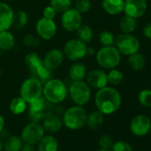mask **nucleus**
<instances>
[{"mask_svg":"<svg viewBox=\"0 0 151 151\" xmlns=\"http://www.w3.org/2000/svg\"><path fill=\"white\" fill-rule=\"evenodd\" d=\"M122 99L119 92L115 88L105 86L98 90L95 94V105L97 110L103 115H110L116 112L121 106Z\"/></svg>","mask_w":151,"mask_h":151,"instance_id":"f257e3e1","label":"nucleus"},{"mask_svg":"<svg viewBox=\"0 0 151 151\" xmlns=\"http://www.w3.org/2000/svg\"><path fill=\"white\" fill-rule=\"evenodd\" d=\"M36 31L41 39L51 40L57 33V25L53 20L42 17L37 22Z\"/></svg>","mask_w":151,"mask_h":151,"instance_id":"ddd939ff","label":"nucleus"},{"mask_svg":"<svg viewBox=\"0 0 151 151\" xmlns=\"http://www.w3.org/2000/svg\"><path fill=\"white\" fill-rule=\"evenodd\" d=\"M0 51H1V50H0Z\"/></svg>","mask_w":151,"mask_h":151,"instance_id":"09e8293b","label":"nucleus"},{"mask_svg":"<svg viewBox=\"0 0 151 151\" xmlns=\"http://www.w3.org/2000/svg\"><path fill=\"white\" fill-rule=\"evenodd\" d=\"M87 75V68L86 66L80 62L75 61L68 69V78L72 81H82L85 80Z\"/></svg>","mask_w":151,"mask_h":151,"instance_id":"aec40b11","label":"nucleus"},{"mask_svg":"<svg viewBox=\"0 0 151 151\" xmlns=\"http://www.w3.org/2000/svg\"><path fill=\"white\" fill-rule=\"evenodd\" d=\"M97 151H110L109 149H103V148H101V149H99V150H97Z\"/></svg>","mask_w":151,"mask_h":151,"instance_id":"a18cd8bd","label":"nucleus"},{"mask_svg":"<svg viewBox=\"0 0 151 151\" xmlns=\"http://www.w3.org/2000/svg\"><path fill=\"white\" fill-rule=\"evenodd\" d=\"M113 143H114L113 139L109 135H102L99 139V145H100L101 148H103V149L110 150Z\"/></svg>","mask_w":151,"mask_h":151,"instance_id":"4c0bfd02","label":"nucleus"},{"mask_svg":"<svg viewBox=\"0 0 151 151\" xmlns=\"http://www.w3.org/2000/svg\"><path fill=\"white\" fill-rule=\"evenodd\" d=\"M27 107H28V102L20 96V97H15L11 101L9 109L14 115H21L25 112Z\"/></svg>","mask_w":151,"mask_h":151,"instance_id":"393cba45","label":"nucleus"},{"mask_svg":"<svg viewBox=\"0 0 151 151\" xmlns=\"http://www.w3.org/2000/svg\"><path fill=\"white\" fill-rule=\"evenodd\" d=\"M149 132H150V134H151V124H150V128H149Z\"/></svg>","mask_w":151,"mask_h":151,"instance_id":"49530a36","label":"nucleus"},{"mask_svg":"<svg viewBox=\"0 0 151 151\" xmlns=\"http://www.w3.org/2000/svg\"><path fill=\"white\" fill-rule=\"evenodd\" d=\"M147 11L146 0H124V12L135 19L141 17Z\"/></svg>","mask_w":151,"mask_h":151,"instance_id":"dca6fc26","label":"nucleus"},{"mask_svg":"<svg viewBox=\"0 0 151 151\" xmlns=\"http://www.w3.org/2000/svg\"><path fill=\"white\" fill-rule=\"evenodd\" d=\"M97 63L105 69L115 68L121 60V53L116 46H102L96 52Z\"/></svg>","mask_w":151,"mask_h":151,"instance_id":"423d86ee","label":"nucleus"},{"mask_svg":"<svg viewBox=\"0 0 151 151\" xmlns=\"http://www.w3.org/2000/svg\"><path fill=\"white\" fill-rule=\"evenodd\" d=\"M60 22L62 28L68 32L77 31V29L83 24L82 14H80L75 8L71 7L62 13Z\"/></svg>","mask_w":151,"mask_h":151,"instance_id":"9b49d317","label":"nucleus"},{"mask_svg":"<svg viewBox=\"0 0 151 151\" xmlns=\"http://www.w3.org/2000/svg\"><path fill=\"white\" fill-rule=\"evenodd\" d=\"M64 58L65 56H64L62 50L58 49V48H53V49L49 50L45 53L43 59V61L46 68L52 71V70L58 68L63 63Z\"/></svg>","mask_w":151,"mask_h":151,"instance_id":"f3484780","label":"nucleus"},{"mask_svg":"<svg viewBox=\"0 0 151 151\" xmlns=\"http://www.w3.org/2000/svg\"><path fill=\"white\" fill-rule=\"evenodd\" d=\"M3 148H4V142L2 141L1 138H0V151H2Z\"/></svg>","mask_w":151,"mask_h":151,"instance_id":"c03bdc74","label":"nucleus"},{"mask_svg":"<svg viewBox=\"0 0 151 151\" xmlns=\"http://www.w3.org/2000/svg\"><path fill=\"white\" fill-rule=\"evenodd\" d=\"M20 96L29 104L37 101L43 96V83L36 78H27L21 86Z\"/></svg>","mask_w":151,"mask_h":151,"instance_id":"0eeeda50","label":"nucleus"},{"mask_svg":"<svg viewBox=\"0 0 151 151\" xmlns=\"http://www.w3.org/2000/svg\"><path fill=\"white\" fill-rule=\"evenodd\" d=\"M104 122V115L99 110H95L87 115L86 124L92 130L99 129Z\"/></svg>","mask_w":151,"mask_h":151,"instance_id":"b1692460","label":"nucleus"},{"mask_svg":"<svg viewBox=\"0 0 151 151\" xmlns=\"http://www.w3.org/2000/svg\"><path fill=\"white\" fill-rule=\"evenodd\" d=\"M68 93L73 102L78 106H85L87 104L92 96L91 87L84 80L72 81L68 89Z\"/></svg>","mask_w":151,"mask_h":151,"instance_id":"39448f33","label":"nucleus"},{"mask_svg":"<svg viewBox=\"0 0 151 151\" xmlns=\"http://www.w3.org/2000/svg\"><path fill=\"white\" fill-rule=\"evenodd\" d=\"M29 21V15L25 11H19L16 14H14V22L13 26L15 29L19 30L24 28Z\"/></svg>","mask_w":151,"mask_h":151,"instance_id":"c756f323","label":"nucleus"},{"mask_svg":"<svg viewBox=\"0 0 151 151\" xmlns=\"http://www.w3.org/2000/svg\"><path fill=\"white\" fill-rule=\"evenodd\" d=\"M151 121L145 115H137L132 118L130 124V130L135 136H145L149 132Z\"/></svg>","mask_w":151,"mask_h":151,"instance_id":"2eb2a0df","label":"nucleus"},{"mask_svg":"<svg viewBox=\"0 0 151 151\" xmlns=\"http://www.w3.org/2000/svg\"><path fill=\"white\" fill-rule=\"evenodd\" d=\"M87 45L78 38H73L66 42L63 47L64 56L72 61H79L86 56Z\"/></svg>","mask_w":151,"mask_h":151,"instance_id":"6e6552de","label":"nucleus"},{"mask_svg":"<svg viewBox=\"0 0 151 151\" xmlns=\"http://www.w3.org/2000/svg\"><path fill=\"white\" fill-rule=\"evenodd\" d=\"M143 35L146 38L151 40V23H147L143 27Z\"/></svg>","mask_w":151,"mask_h":151,"instance_id":"ea45409f","label":"nucleus"},{"mask_svg":"<svg viewBox=\"0 0 151 151\" xmlns=\"http://www.w3.org/2000/svg\"><path fill=\"white\" fill-rule=\"evenodd\" d=\"M95 53V50L93 47H88L87 46V51H86V55H93Z\"/></svg>","mask_w":151,"mask_h":151,"instance_id":"37998d69","label":"nucleus"},{"mask_svg":"<svg viewBox=\"0 0 151 151\" xmlns=\"http://www.w3.org/2000/svg\"><path fill=\"white\" fill-rule=\"evenodd\" d=\"M76 32H77L78 38L86 44L91 43L93 38V30L87 24H82Z\"/></svg>","mask_w":151,"mask_h":151,"instance_id":"bb28decb","label":"nucleus"},{"mask_svg":"<svg viewBox=\"0 0 151 151\" xmlns=\"http://www.w3.org/2000/svg\"><path fill=\"white\" fill-rule=\"evenodd\" d=\"M68 95V88L65 83L57 78L49 79L44 84L43 96L52 104L62 102Z\"/></svg>","mask_w":151,"mask_h":151,"instance_id":"f03ea898","label":"nucleus"},{"mask_svg":"<svg viewBox=\"0 0 151 151\" xmlns=\"http://www.w3.org/2000/svg\"><path fill=\"white\" fill-rule=\"evenodd\" d=\"M128 63L130 67L134 70H141L145 68L146 60L144 56L141 53H139L138 52L129 55L128 58Z\"/></svg>","mask_w":151,"mask_h":151,"instance_id":"c85d7f7f","label":"nucleus"},{"mask_svg":"<svg viewBox=\"0 0 151 151\" xmlns=\"http://www.w3.org/2000/svg\"><path fill=\"white\" fill-rule=\"evenodd\" d=\"M110 151H132V148L128 142L120 140L113 143Z\"/></svg>","mask_w":151,"mask_h":151,"instance_id":"e433bc0d","label":"nucleus"},{"mask_svg":"<svg viewBox=\"0 0 151 151\" xmlns=\"http://www.w3.org/2000/svg\"><path fill=\"white\" fill-rule=\"evenodd\" d=\"M23 140L19 136H10L4 142V148L6 151H20L23 146Z\"/></svg>","mask_w":151,"mask_h":151,"instance_id":"cd10ccee","label":"nucleus"},{"mask_svg":"<svg viewBox=\"0 0 151 151\" xmlns=\"http://www.w3.org/2000/svg\"><path fill=\"white\" fill-rule=\"evenodd\" d=\"M87 115L84 106L76 105L70 107L63 115V124L70 130H79L86 125Z\"/></svg>","mask_w":151,"mask_h":151,"instance_id":"7ed1b4c3","label":"nucleus"},{"mask_svg":"<svg viewBox=\"0 0 151 151\" xmlns=\"http://www.w3.org/2000/svg\"><path fill=\"white\" fill-rule=\"evenodd\" d=\"M45 131L42 125L38 123H29L28 124L22 132V139L24 143L36 145L44 137Z\"/></svg>","mask_w":151,"mask_h":151,"instance_id":"f8f14e48","label":"nucleus"},{"mask_svg":"<svg viewBox=\"0 0 151 151\" xmlns=\"http://www.w3.org/2000/svg\"><path fill=\"white\" fill-rule=\"evenodd\" d=\"M108 75V83L112 86H118L124 80V74L116 68L110 69Z\"/></svg>","mask_w":151,"mask_h":151,"instance_id":"2f4dec72","label":"nucleus"},{"mask_svg":"<svg viewBox=\"0 0 151 151\" xmlns=\"http://www.w3.org/2000/svg\"><path fill=\"white\" fill-rule=\"evenodd\" d=\"M4 126H5V119L2 115H0V133L3 131Z\"/></svg>","mask_w":151,"mask_h":151,"instance_id":"79ce46f5","label":"nucleus"},{"mask_svg":"<svg viewBox=\"0 0 151 151\" xmlns=\"http://www.w3.org/2000/svg\"><path fill=\"white\" fill-rule=\"evenodd\" d=\"M56 14H57V12L51 6H47L43 10V17L44 18H46V19H52V20H53L55 18V16H56Z\"/></svg>","mask_w":151,"mask_h":151,"instance_id":"58836bf2","label":"nucleus"},{"mask_svg":"<svg viewBox=\"0 0 151 151\" xmlns=\"http://www.w3.org/2000/svg\"><path fill=\"white\" fill-rule=\"evenodd\" d=\"M25 63L34 75L33 78L39 79L43 85L51 78V71L46 68L43 59L37 52H29L25 57Z\"/></svg>","mask_w":151,"mask_h":151,"instance_id":"20e7f679","label":"nucleus"},{"mask_svg":"<svg viewBox=\"0 0 151 151\" xmlns=\"http://www.w3.org/2000/svg\"><path fill=\"white\" fill-rule=\"evenodd\" d=\"M58 140L51 134L44 135L37 143V151H58Z\"/></svg>","mask_w":151,"mask_h":151,"instance_id":"4be33fe9","label":"nucleus"},{"mask_svg":"<svg viewBox=\"0 0 151 151\" xmlns=\"http://www.w3.org/2000/svg\"><path fill=\"white\" fill-rule=\"evenodd\" d=\"M50 6L57 13H63L72 7L71 0H50Z\"/></svg>","mask_w":151,"mask_h":151,"instance_id":"7c9ffc66","label":"nucleus"},{"mask_svg":"<svg viewBox=\"0 0 151 151\" xmlns=\"http://www.w3.org/2000/svg\"><path fill=\"white\" fill-rule=\"evenodd\" d=\"M86 83L91 88L101 89L107 86L108 83V75L103 69L95 68L87 72L86 75Z\"/></svg>","mask_w":151,"mask_h":151,"instance_id":"4468645a","label":"nucleus"},{"mask_svg":"<svg viewBox=\"0 0 151 151\" xmlns=\"http://www.w3.org/2000/svg\"><path fill=\"white\" fill-rule=\"evenodd\" d=\"M6 1H12V0H6Z\"/></svg>","mask_w":151,"mask_h":151,"instance_id":"de8ad7c7","label":"nucleus"},{"mask_svg":"<svg viewBox=\"0 0 151 151\" xmlns=\"http://www.w3.org/2000/svg\"><path fill=\"white\" fill-rule=\"evenodd\" d=\"M138 100L139 103L147 108H151V90L145 89L139 92Z\"/></svg>","mask_w":151,"mask_h":151,"instance_id":"72a5a7b5","label":"nucleus"},{"mask_svg":"<svg viewBox=\"0 0 151 151\" xmlns=\"http://www.w3.org/2000/svg\"><path fill=\"white\" fill-rule=\"evenodd\" d=\"M136 19L129 15H124L122 17L119 22V29L123 33L131 34L136 29Z\"/></svg>","mask_w":151,"mask_h":151,"instance_id":"a878e982","label":"nucleus"},{"mask_svg":"<svg viewBox=\"0 0 151 151\" xmlns=\"http://www.w3.org/2000/svg\"><path fill=\"white\" fill-rule=\"evenodd\" d=\"M99 42L101 46H112L115 45L114 34L109 30H103L99 34Z\"/></svg>","mask_w":151,"mask_h":151,"instance_id":"473e14b6","label":"nucleus"},{"mask_svg":"<svg viewBox=\"0 0 151 151\" xmlns=\"http://www.w3.org/2000/svg\"><path fill=\"white\" fill-rule=\"evenodd\" d=\"M63 125V121L62 119L54 114H49L45 117H44L43 121V128L45 132H48L50 134L55 133L58 131L60 130V128Z\"/></svg>","mask_w":151,"mask_h":151,"instance_id":"6ab92c4d","label":"nucleus"},{"mask_svg":"<svg viewBox=\"0 0 151 151\" xmlns=\"http://www.w3.org/2000/svg\"><path fill=\"white\" fill-rule=\"evenodd\" d=\"M14 12L11 6L4 2H0V31L8 30L13 26Z\"/></svg>","mask_w":151,"mask_h":151,"instance_id":"a211bd4d","label":"nucleus"},{"mask_svg":"<svg viewBox=\"0 0 151 151\" xmlns=\"http://www.w3.org/2000/svg\"><path fill=\"white\" fill-rule=\"evenodd\" d=\"M52 103L47 101L44 96L29 103V117L33 123H38L42 118L52 113Z\"/></svg>","mask_w":151,"mask_h":151,"instance_id":"9d476101","label":"nucleus"},{"mask_svg":"<svg viewBox=\"0 0 151 151\" xmlns=\"http://www.w3.org/2000/svg\"><path fill=\"white\" fill-rule=\"evenodd\" d=\"M15 45V38L9 30L0 31V50L10 51Z\"/></svg>","mask_w":151,"mask_h":151,"instance_id":"5701e85b","label":"nucleus"},{"mask_svg":"<svg viewBox=\"0 0 151 151\" xmlns=\"http://www.w3.org/2000/svg\"><path fill=\"white\" fill-rule=\"evenodd\" d=\"M23 45L30 47V48H35L40 45L41 41H40V37L37 36H35L33 34H27L24 38H23Z\"/></svg>","mask_w":151,"mask_h":151,"instance_id":"f704fd0d","label":"nucleus"},{"mask_svg":"<svg viewBox=\"0 0 151 151\" xmlns=\"http://www.w3.org/2000/svg\"><path fill=\"white\" fill-rule=\"evenodd\" d=\"M116 48L124 55H131L137 52L139 49V42L131 34L122 33L115 38Z\"/></svg>","mask_w":151,"mask_h":151,"instance_id":"1a4fd4ad","label":"nucleus"},{"mask_svg":"<svg viewBox=\"0 0 151 151\" xmlns=\"http://www.w3.org/2000/svg\"><path fill=\"white\" fill-rule=\"evenodd\" d=\"M92 7L91 0H77L75 3V9L78 10L80 14H86Z\"/></svg>","mask_w":151,"mask_h":151,"instance_id":"c9c22d12","label":"nucleus"},{"mask_svg":"<svg viewBox=\"0 0 151 151\" xmlns=\"http://www.w3.org/2000/svg\"><path fill=\"white\" fill-rule=\"evenodd\" d=\"M103 10L110 15H117L124 12V0H102Z\"/></svg>","mask_w":151,"mask_h":151,"instance_id":"412c9836","label":"nucleus"},{"mask_svg":"<svg viewBox=\"0 0 151 151\" xmlns=\"http://www.w3.org/2000/svg\"><path fill=\"white\" fill-rule=\"evenodd\" d=\"M20 151H36V147H35V145L25 143V144H23V146Z\"/></svg>","mask_w":151,"mask_h":151,"instance_id":"a19ab883","label":"nucleus"}]
</instances>
